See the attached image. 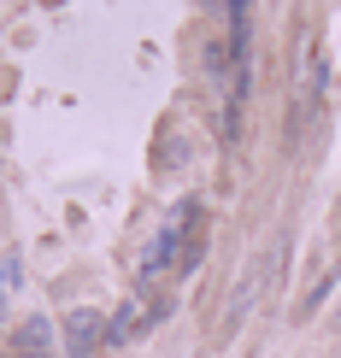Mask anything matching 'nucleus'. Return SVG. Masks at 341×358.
I'll list each match as a JSON object with an SVG mask.
<instances>
[]
</instances>
